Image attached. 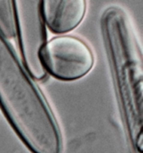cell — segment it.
I'll list each match as a JSON object with an SVG mask.
<instances>
[{"instance_id":"obj_4","label":"cell","mask_w":143,"mask_h":153,"mask_svg":"<svg viewBox=\"0 0 143 153\" xmlns=\"http://www.w3.org/2000/svg\"><path fill=\"white\" fill-rule=\"evenodd\" d=\"M85 0L41 1L39 4L41 19L45 27L59 35L76 29L87 13Z\"/></svg>"},{"instance_id":"obj_2","label":"cell","mask_w":143,"mask_h":153,"mask_svg":"<svg viewBox=\"0 0 143 153\" xmlns=\"http://www.w3.org/2000/svg\"><path fill=\"white\" fill-rule=\"evenodd\" d=\"M101 27L127 138L134 153H141L142 48L128 13L120 6L104 11Z\"/></svg>"},{"instance_id":"obj_3","label":"cell","mask_w":143,"mask_h":153,"mask_svg":"<svg viewBox=\"0 0 143 153\" xmlns=\"http://www.w3.org/2000/svg\"><path fill=\"white\" fill-rule=\"evenodd\" d=\"M38 60L45 73L69 82L83 78L92 70L95 55L82 39L62 34L44 41L39 49Z\"/></svg>"},{"instance_id":"obj_5","label":"cell","mask_w":143,"mask_h":153,"mask_svg":"<svg viewBox=\"0 0 143 153\" xmlns=\"http://www.w3.org/2000/svg\"><path fill=\"white\" fill-rule=\"evenodd\" d=\"M0 33L7 40L18 38L16 1L0 0Z\"/></svg>"},{"instance_id":"obj_1","label":"cell","mask_w":143,"mask_h":153,"mask_svg":"<svg viewBox=\"0 0 143 153\" xmlns=\"http://www.w3.org/2000/svg\"><path fill=\"white\" fill-rule=\"evenodd\" d=\"M0 108L31 152H63L62 133L50 105L10 41L1 33Z\"/></svg>"}]
</instances>
